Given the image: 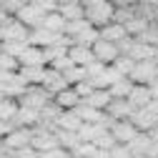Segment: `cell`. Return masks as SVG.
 I'll return each instance as SVG.
<instances>
[{
  "label": "cell",
  "instance_id": "obj_1",
  "mask_svg": "<svg viewBox=\"0 0 158 158\" xmlns=\"http://www.w3.org/2000/svg\"><path fill=\"white\" fill-rule=\"evenodd\" d=\"M81 5L85 10V20L95 30H101L103 25L115 20V8L110 0H81Z\"/></svg>",
  "mask_w": 158,
  "mask_h": 158
},
{
  "label": "cell",
  "instance_id": "obj_2",
  "mask_svg": "<svg viewBox=\"0 0 158 158\" xmlns=\"http://www.w3.org/2000/svg\"><path fill=\"white\" fill-rule=\"evenodd\" d=\"M50 101H53V98L45 93V88H43V85H28V88H25V93L18 98V103H20L23 108H30V110H38V113H40Z\"/></svg>",
  "mask_w": 158,
  "mask_h": 158
},
{
  "label": "cell",
  "instance_id": "obj_3",
  "mask_svg": "<svg viewBox=\"0 0 158 158\" xmlns=\"http://www.w3.org/2000/svg\"><path fill=\"white\" fill-rule=\"evenodd\" d=\"M0 33H3V40H13V43H30V28L25 23H20L18 18H8V20L0 25Z\"/></svg>",
  "mask_w": 158,
  "mask_h": 158
},
{
  "label": "cell",
  "instance_id": "obj_4",
  "mask_svg": "<svg viewBox=\"0 0 158 158\" xmlns=\"http://www.w3.org/2000/svg\"><path fill=\"white\" fill-rule=\"evenodd\" d=\"M156 68H158L156 58H151V60H138L128 78L133 81V85H153L156 83Z\"/></svg>",
  "mask_w": 158,
  "mask_h": 158
},
{
  "label": "cell",
  "instance_id": "obj_5",
  "mask_svg": "<svg viewBox=\"0 0 158 158\" xmlns=\"http://www.w3.org/2000/svg\"><path fill=\"white\" fill-rule=\"evenodd\" d=\"M90 50H93V60L103 63V65H113V63L118 60V55H121L118 45H115V43L103 40V38H98V40L90 45Z\"/></svg>",
  "mask_w": 158,
  "mask_h": 158
},
{
  "label": "cell",
  "instance_id": "obj_6",
  "mask_svg": "<svg viewBox=\"0 0 158 158\" xmlns=\"http://www.w3.org/2000/svg\"><path fill=\"white\" fill-rule=\"evenodd\" d=\"M30 146L35 148V153L58 148V135H55V131H48V128L35 126V128H33V135H30Z\"/></svg>",
  "mask_w": 158,
  "mask_h": 158
},
{
  "label": "cell",
  "instance_id": "obj_7",
  "mask_svg": "<svg viewBox=\"0 0 158 158\" xmlns=\"http://www.w3.org/2000/svg\"><path fill=\"white\" fill-rule=\"evenodd\" d=\"M108 131L115 138V143H121V146H128L133 138L138 135V128L131 123V118H126V121H110Z\"/></svg>",
  "mask_w": 158,
  "mask_h": 158
},
{
  "label": "cell",
  "instance_id": "obj_8",
  "mask_svg": "<svg viewBox=\"0 0 158 158\" xmlns=\"http://www.w3.org/2000/svg\"><path fill=\"white\" fill-rule=\"evenodd\" d=\"M43 88H45V93H48V95L53 98L55 93H60V90L70 88V83L65 81V75H63L60 70H55V68L45 65V78H43Z\"/></svg>",
  "mask_w": 158,
  "mask_h": 158
},
{
  "label": "cell",
  "instance_id": "obj_9",
  "mask_svg": "<svg viewBox=\"0 0 158 158\" xmlns=\"http://www.w3.org/2000/svg\"><path fill=\"white\" fill-rule=\"evenodd\" d=\"M133 110H135V108L126 101V98H113L103 113L108 115V121H126V118L133 115Z\"/></svg>",
  "mask_w": 158,
  "mask_h": 158
},
{
  "label": "cell",
  "instance_id": "obj_10",
  "mask_svg": "<svg viewBox=\"0 0 158 158\" xmlns=\"http://www.w3.org/2000/svg\"><path fill=\"white\" fill-rule=\"evenodd\" d=\"M131 123L138 128V133H151V131L158 126V115H153L148 108H138V110H133V115H131Z\"/></svg>",
  "mask_w": 158,
  "mask_h": 158
},
{
  "label": "cell",
  "instance_id": "obj_11",
  "mask_svg": "<svg viewBox=\"0 0 158 158\" xmlns=\"http://www.w3.org/2000/svg\"><path fill=\"white\" fill-rule=\"evenodd\" d=\"M53 103L60 108V110H75L78 106L83 103V98L75 93V88L70 85V88H65V90H60V93H55L53 95Z\"/></svg>",
  "mask_w": 158,
  "mask_h": 158
},
{
  "label": "cell",
  "instance_id": "obj_12",
  "mask_svg": "<svg viewBox=\"0 0 158 158\" xmlns=\"http://www.w3.org/2000/svg\"><path fill=\"white\" fill-rule=\"evenodd\" d=\"M15 18H18L20 23H25L30 30H35V28H40V25H43V18H45V15L38 10L33 3H28V5H23L20 10L15 13Z\"/></svg>",
  "mask_w": 158,
  "mask_h": 158
},
{
  "label": "cell",
  "instance_id": "obj_13",
  "mask_svg": "<svg viewBox=\"0 0 158 158\" xmlns=\"http://www.w3.org/2000/svg\"><path fill=\"white\" fill-rule=\"evenodd\" d=\"M30 135H33V128H15V131H10V133L3 138V141H5V146L15 153V151L30 146Z\"/></svg>",
  "mask_w": 158,
  "mask_h": 158
},
{
  "label": "cell",
  "instance_id": "obj_14",
  "mask_svg": "<svg viewBox=\"0 0 158 158\" xmlns=\"http://www.w3.org/2000/svg\"><path fill=\"white\" fill-rule=\"evenodd\" d=\"M38 118H40V113L38 110H30V108H23L20 103H18V113L13 118V128H35L38 126Z\"/></svg>",
  "mask_w": 158,
  "mask_h": 158
},
{
  "label": "cell",
  "instance_id": "obj_15",
  "mask_svg": "<svg viewBox=\"0 0 158 158\" xmlns=\"http://www.w3.org/2000/svg\"><path fill=\"white\" fill-rule=\"evenodd\" d=\"M98 38H103V40H108V43H121L123 38H128V33H126V25L123 23H118V20H113V23H108V25H103L101 30H98Z\"/></svg>",
  "mask_w": 158,
  "mask_h": 158
},
{
  "label": "cell",
  "instance_id": "obj_16",
  "mask_svg": "<svg viewBox=\"0 0 158 158\" xmlns=\"http://www.w3.org/2000/svg\"><path fill=\"white\" fill-rule=\"evenodd\" d=\"M18 75L25 81V85H43L45 78V65H20Z\"/></svg>",
  "mask_w": 158,
  "mask_h": 158
},
{
  "label": "cell",
  "instance_id": "obj_17",
  "mask_svg": "<svg viewBox=\"0 0 158 158\" xmlns=\"http://www.w3.org/2000/svg\"><path fill=\"white\" fill-rule=\"evenodd\" d=\"M18 63H20V65H48V63H45V53H43V48L30 45V43H28L25 50L20 53Z\"/></svg>",
  "mask_w": 158,
  "mask_h": 158
},
{
  "label": "cell",
  "instance_id": "obj_18",
  "mask_svg": "<svg viewBox=\"0 0 158 158\" xmlns=\"http://www.w3.org/2000/svg\"><path fill=\"white\" fill-rule=\"evenodd\" d=\"M65 53H68V58H70V63H73V65L85 68L88 63H93V50L85 48V45H68Z\"/></svg>",
  "mask_w": 158,
  "mask_h": 158
},
{
  "label": "cell",
  "instance_id": "obj_19",
  "mask_svg": "<svg viewBox=\"0 0 158 158\" xmlns=\"http://www.w3.org/2000/svg\"><path fill=\"white\" fill-rule=\"evenodd\" d=\"M151 88L148 85H133V90H131V95H128V103L138 110V108H146L148 103H151Z\"/></svg>",
  "mask_w": 158,
  "mask_h": 158
},
{
  "label": "cell",
  "instance_id": "obj_20",
  "mask_svg": "<svg viewBox=\"0 0 158 158\" xmlns=\"http://www.w3.org/2000/svg\"><path fill=\"white\" fill-rule=\"evenodd\" d=\"M75 115L81 118V123H103V121H108L106 113L95 110V108H90V106H85V103H81V106L75 108Z\"/></svg>",
  "mask_w": 158,
  "mask_h": 158
},
{
  "label": "cell",
  "instance_id": "obj_21",
  "mask_svg": "<svg viewBox=\"0 0 158 158\" xmlns=\"http://www.w3.org/2000/svg\"><path fill=\"white\" fill-rule=\"evenodd\" d=\"M110 101H113V98H110L108 90H93L88 98H83V103H85V106H90V108H95V110H101V113L108 108Z\"/></svg>",
  "mask_w": 158,
  "mask_h": 158
},
{
  "label": "cell",
  "instance_id": "obj_22",
  "mask_svg": "<svg viewBox=\"0 0 158 158\" xmlns=\"http://www.w3.org/2000/svg\"><path fill=\"white\" fill-rule=\"evenodd\" d=\"M78 128H81V118L75 115V110H63L60 118H58L55 131H70V133H78Z\"/></svg>",
  "mask_w": 158,
  "mask_h": 158
},
{
  "label": "cell",
  "instance_id": "obj_23",
  "mask_svg": "<svg viewBox=\"0 0 158 158\" xmlns=\"http://www.w3.org/2000/svg\"><path fill=\"white\" fill-rule=\"evenodd\" d=\"M58 13L65 18V23H73V20H83L85 18V10L81 3H65V5H58Z\"/></svg>",
  "mask_w": 158,
  "mask_h": 158
},
{
  "label": "cell",
  "instance_id": "obj_24",
  "mask_svg": "<svg viewBox=\"0 0 158 158\" xmlns=\"http://www.w3.org/2000/svg\"><path fill=\"white\" fill-rule=\"evenodd\" d=\"M40 28H45V30H50V33H60V35H63V33H65V18L58 13V10H55V13H48V15L43 18V25H40Z\"/></svg>",
  "mask_w": 158,
  "mask_h": 158
},
{
  "label": "cell",
  "instance_id": "obj_25",
  "mask_svg": "<svg viewBox=\"0 0 158 158\" xmlns=\"http://www.w3.org/2000/svg\"><path fill=\"white\" fill-rule=\"evenodd\" d=\"M58 135V146L65 148L68 153H73L78 146H81V138H78V133H70V131H55Z\"/></svg>",
  "mask_w": 158,
  "mask_h": 158
},
{
  "label": "cell",
  "instance_id": "obj_26",
  "mask_svg": "<svg viewBox=\"0 0 158 158\" xmlns=\"http://www.w3.org/2000/svg\"><path fill=\"white\" fill-rule=\"evenodd\" d=\"M131 90H133V81H131V78H121V81H115V83L108 88L110 98H126V101H128Z\"/></svg>",
  "mask_w": 158,
  "mask_h": 158
},
{
  "label": "cell",
  "instance_id": "obj_27",
  "mask_svg": "<svg viewBox=\"0 0 158 158\" xmlns=\"http://www.w3.org/2000/svg\"><path fill=\"white\" fill-rule=\"evenodd\" d=\"M95 40H98V30H95L93 25H88L85 30H81L78 35L70 38V43H73V45H85V48H90Z\"/></svg>",
  "mask_w": 158,
  "mask_h": 158
},
{
  "label": "cell",
  "instance_id": "obj_28",
  "mask_svg": "<svg viewBox=\"0 0 158 158\" xmlns=\"http://www.w3.org/2000/svg\"><path fill=\"white\" fill-rule=\"evenodd\" d=\"M18 113V101L15 98H0V121L10 123Z\"/></svg>",
  "mask_w": 158,
  "mask_h": 158
},
{
  "label": "cell",
  "instance_id": "obj_29",
  "mask_svg": "<svg viewBox=\"0 0 158 158\" xmlns=\"http://www.w3.org/2000/svg\"><path fill=\"white\" fill-rule=\"evenodd\" d=\"M133 65H135V60H133V58H128V55H118V60L113 63V68H115L118 73H121L123 78H128V75H131Z\"/></svg>",
  "mask_w": 158,
  "mask_h": 158
},
{
  "label": "cell",
  "instance_id": "obj_30",
  "mask_svg": "<svg viewBox=\"0 0 158 158\" xmlns=\"http://www.w3.org/2000/svg\"><path fill=\"white\" fill-rule=\"evenodd\" d=\"M23 50H25V43H13V40H3L0 43V53L13 55V58H20Z\"/></svg>",
  "mask_w": 158,
  "mask_h": 158
},
{
  "label": "cell",
  "instance_id": "obj_31",
  "mask_svg": "<svg viewBox=\"0 0 158 158\" xmlns=\"http://www.w3.org/2000/svg\"><path fill=\"white\" fill-rule=\"evenodd\" d=\"M93 146H95L98 151H110V148L115 146V138L110 135V131H103V133H101V135H98L95 141H93Z\"/></svg>",
  "mask_w": 158,
  "mask_h": 158
},
{
  "label": "cell",
  "instance_id": "obj_32",
  "mask_svg": "<svg viewBox=\"0 0 158 158\" xmlns=\"http://www.w3.org/2000/svg\"><path fill=\"white\" fill-rule=\"evenodd\" d=\"M63 75H65V81H68L70 85H75V83L85 81V68H81V65H73V68H68Z\"/></svg>",
  "mask_w": 158,
  "mask_h": 158
},
{
  "label": "cell",
  "instance_id": "obj_33",
  "mask_svg": "<svg viewBox=\"0 0 158 158\" xmlns=\"http://www.w3.org/2000/svg\"><path fill=\"white\" fill-rule=\"evenodd\" d=\"M18 68H20L18 58H13V55H5V53H0V70H3V73H15Z\"/></svg>",
  "mask_w": 158,
  "mask_h": 158
},
{
  "label": "cell",
  "instance_id": "obj_34",
  "mask_svg": "<svg viewBox=\"0 0 158 158\" xmlns=\"http://www.w3.org/2000/svg\"><path fill=\"white\" fill-rule=\"evenodd\" d=\"M95 151H98V148H95L93 143H81V146H78L70 156H73V158H93V156H95Z\"/></svg>",
  "mask_w": 158,
  "mask_h": 158
},
{
  "label": "cell",
  "instance_id": "obj_35",
  "mask_svg": "<svg viewBox=\"0 0 158 158\" xmlns=\"http://www.w3.org/2000/svg\"><path fill=\"white\" fill-rule=\"evenodd\" d=\"M33 5L40 10L43 15H48V13H55L58 10V0H33Z\"/></svg>",
  "mask_w": 158,
  "mask_h": 158
},
{
  "label": "cell",
  "instance_id": "obj_36",
  "mask_svg": "<svg viewBox=\"0 0 158 158\" xmlns=\"http://www.w3.org/2000/svg\"><path fill=\"white\" fill-rule=\"evenodd\" d=\"M25 3H23V0H0V8H3L8 15H15L18 10H20Z\"/></svg>",
  "mask_w": 158,
  "mask_h": 158
},
{
  "label": "cell",
  "instance_id": "obj_37",
  "mask_svg": "<svg viewBox=\"0 0 158 158\" xmlns=\"http://www.w3.org/2000/svg\"><path fill=\"white\" fill-rule=\"evenodd\" d=\"M38 158H70V153L65 148H50V151H43V153H38Z\"/></svg>",
  "mask_w": 158,
  "mask_h": 158
},
{
  "label": "cell",
  "instance_id": "obj_38",
  "mask_svg": "<svg viewBox=\"0 0 158 158\" xmlns=\"http://www.w3.org/2000/svg\"><path fill=\"white\" fill-rule=\"evenodd\" d=\"M108 153H110V158H133L131 151H128V146H121V143H115Z\"/></svg>",
  "mask_w": 158,
  "mask_h": 158
},
{
  "label": "cell",
  "instance_id": "obj_39",
  "mask_svg": "<svg viewBox=\"0 0 158 158\" xmlns=\"http://www.w3.org/2000/svg\"><path fill=\"white\" fill-rule=\"evenodd\" d=\"M73 88H75V93L81 95V98H88V95H90V93L95 90V88H93V85H90L88 81H81V83H75Z\"/></svg>",
  "mask_w": 158,
  "mask_h": 158
},
{
  "label": "cell",
  "instance_id": "obj_40",
  "mask_svg": "<svg viewBox=\"0 0 158 158\" xmlns=\"http://www.w3.org/2000/svg\"><path fill=\"white\" fill-rule=\"evenodd\" d=\"M113 8H131V5H138V0H110Z\"/></svg>",
  "mask_w": 158,
  "mask_h": 158
},
{
  "label": "cell",
  "instance_id": "obj_41",
  "mask_svg": "<svg viewBox=\"0 0 158 158\" xmlns=\"http://www.w3.org/2000/svg\"><path fill=\"white\" fill-rule=\"evenodd\" d=\"M10 131H15V128H13V123H5V121H0V141H3V138H5Z\"/></svg>",
  "mask_w": 158,
  "mask_h": 158
},
{
  "label": "cell",
  "instance_id": "obj_42",
  "mask_svg": "<svg viewBox=\"0 0 158 158\" xmlns=\"http://www.w3.org/2000/svg\"><path fill=\"white\" fill-rule=\"evenodd\" d=\"M146 108H148V110H151L153 115H158V98H151V103H148Z\"/></svg>",
  "mask_w": 158,
  "mask_h": 158
},
{
  "label": "cell",
  "instance_id": "obj_43",
  "mask_svg": "<svg viewBox=\"0 0 158 158\" xmlns=\"http://www.w3.org/2000/svg\"><path fill=\"white\" fill-rule=\"evenodd\" d=\"M8 18H13V15H8V13H5V10H3V8H0V25H3V23H5V20H8Z\"/></svg>",
  "mask_w": 158,
  "mask_h": 158
},
{
  "label": "cell",
  "instance_id": "obj_44",
  "mask_svg": "<svg viewBox=\"0 0 158 158\" xmlns=\"http://www.w3.org/2000/svg\"><path fill=\"white\" fill-rule=\"evenodd\" d=\"M65 3H81V0H58V5H65Z\"/></svg>",
  "mask_w": 158,
  "mask_h": 158
},
{
  "label": "cell",
  "instance_id": "obj_45",
  "mask_svg": "<svg viewBox=\"0 0 158 158\" xmlns=\"http://www.w3.org/2000/svg\"><path fill=\"white\" fill-rule=\"evenodd\" d=\"M3 158H15V156H13V153H8V156H3Z\"/></svg>",
  "mask_w": 158,
  "mask_h": 158
},
{
  "label": "cell",
  "instance_id": "obj_46",
  "mask_svg": "<svg viewBox=\"0 0 158 158\" xmlns=\"http://www.w3.org/2000/svg\"><path fill=\"white\" fill-rule=\"evenodd\" d=\"M156 83H158V68H156Z\"/></svg>",
  "mask_w": 158,
  "mask_h": 158
},
{
  "label": "cell",
  "instance_id": "obj_47",
  "mask_svg": "<svg viewBox=\"0 0 158 158\" xmlns=\"http://www.w3.org/2000/svg\"><path fill=\"white\" fill-rule=\"evenodd\" d=\"M23 3H25V5H28V3H33V0H23Z\"/></svg>",
  "mask_w": 158,
  "mask_h": 158
},
{
  "label": "cell",
  "instance_id": "obj_48",
  "mask_svg": "<svg viewBox=\"0 0 158 158\" xmlns=\"http://www.w3.org/2000/svg\"><path fill=\"white\" fill-rule=\"evenodd\" d=\"M0 43H3V33H0Z\"/></svg>",
  "mask_w": 158,
  "mask_h": 158
},
{
  "label": "cell",
  "instance_id": "obj_49",
  "mask_svg": "<svg viewBox=\"0 0 158 158\" xmlns=\"http://www.w3.org/2000/svg\"><path fill=\"white\" fill-rule=\"evenodd\" d=\"M156 8H158V3H156Z\"/></svg>",
  "mask_w": 158,
  "mask_h": 158
},
{
  "label": "cell",
  "instance_id": "obj_50",
  "mask_svg": "<svg viewBox=\"0 0 158 158\" xmlns=\"http://www.w3.org/2000/svg\"><path fill=\"white\" fill-rule=\"evenodd\" d=\"M33 158H38V156H33Z\"/></svg>",
  "mask_w": 158,
  "mask_h": 158
}]
</instances>
